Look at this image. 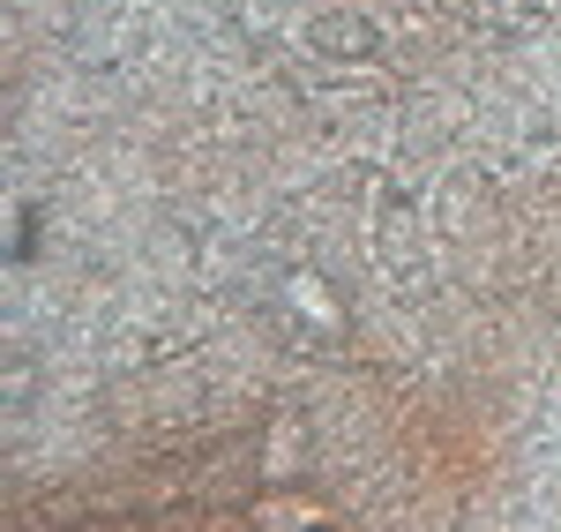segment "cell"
I'll list each match as a JSON object with an SVG mask.
<instances>
[{
	"label": "cell",
	"instance_id": "3957f363",
	"mask_svg": "<svg viewBox=\"0 0 561 532\" xmlns=\"http://www.w3.org/2000/svg\"><path fill=\"white\" fill-rule=\"evenodd\" d=\"M293 293H300V308H314V315H330V293H322V285H314V278H300V285H293Z\"/></svg>",
	"mask_w": 561,
	"mask_h": 532
},
{
	"label": "cell",
	"instance_id": "6da1fadb",
	"mask_svg": "<svg viewBox=\"0 0 561 532\" xmlns=\"http://www.w3.org/2000/svg\"><path fill=\"white\" fill-rule=\"evenodd\" d=\"M255 525H322V510H314L307 495H262Z\"/></svg>",
	"mask_w": 561,
	"mask_h": 532
},
{
	"label": "cell",
	"instance_id": "7a4b0ae2",
	"mask_svg": "<svg viewBox=\"0 0 561 532\" xmlns=\"http://www.w3.org/2000/svg\"><path fill=\"white\" fill-rule=\"evenodd\" d=\"M293 465H300V435L277 428V435H270V457H262V473H270V480H293Z\"/></svg>",
	"mask_w": 561,
	"mask_h": 532
}]
</instances>
